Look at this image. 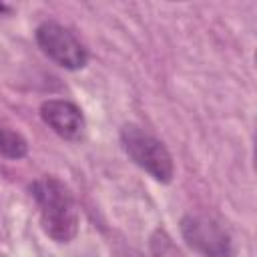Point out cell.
Returning <instances> with one entry per match:
<instances>
[{
    "instance_id": "1",
    "label": "cell",
    "mask_w": 257,
    "mask_h": 257,
    "mask_svg": "<svg viewBox=\"0 0 257 257\" xmlns=\"http://www.w3.org/2000/svg\"><path fill=\"white\" fill-rule=\"evenodd\" d=\"M30 193L40 211L44 233L56 243H68L78 231V209L68 187L56 177H40L30 185Z\"/></svg>"
},
{
    "instance_id": "2",
    "label": "cell",
    "mask_w": 257,
    "mask_h": 257,
    "mask_svg": "<svg viewBox=\"0 0 257 257\" xmlns=\"http://www.w3.org/2000/svg\"><path fill=\"white\" fill-rule=\"evenodd\" d=\"M120 143L128 159L147 171L159 183H171L175 175V165L169 149L151 133L137 124H124L120 128Z\"/></svg>"
},
{
    "instance_id": "3",
    "label": "cell",
    "mask_w": 257,
    "mask_h": 257,
    "mask_svg": "<svg viewBox=\"0 0 257 257\" xmlns=\"http://www.w3.org/2000/svg\"><path fill=\"white\" fill-rule=\"evenodd\" d=\"M185 243L203 257H235V243L225 225L211 215H185L181 219Z\"/></svg>"
},
{
    "instance_id": "4",
    "label": "cell",
    "mask_w": 257,
    "mask_h": 257,
    "mask_svg": "<svg viewBox=\"0 0 257 257\" xmlns=\"http://www.w3.org/2000/svg\"><path fill=\"white\" fill-rule=\"evenodd\" d=\"M36 42L52 62L66 70H80L88 62L84 44L66 26L54 20H46L36 28Z\"/></svg>"
},
{
    "instance_id": "5",
    "label": "cell",
    "mask_w": 257,
    "mask_h": 257,
    "mask_svg": "<svg viewBox=\"0 0 257 257\" xmlns=\"http://www.w3.org/2000/svg\"><path fill=\"white\" fill-rule=\"evenodd\" d=\"M40 116L42 120L62 139L66 141H80L86 131L84 114L82 110L62 98H48L40 104Z\"/></svg>"
},
{
    "instance_id": "6",
    "label": "cell",
    "mask_w": 257,
    "mask_h": 257,
    "mask_svg": "<svg viewBox=\"0 0 257 257\" xmlns=\"http://www.w3.org/2000/svg\"><path fill=\"white\" fill-rule=\"evenodd\" d=\"M26 153H28L26 139L20 133L12 131V128L0 126V155L6 157V159L16 161V159L26 157Z\"/></svg>"
},
{
    "instance_id": "7",
    "label": "cell",
    "mask_w": 257,
    "mask_h": 257,
    "mask_svg": "<svg viewBox=\"0 0 257 257\" xmlns=\"http://www.w3.org/2000/svg\"><path fill=\"white\" fill-rule=\"evenodd\" d=\"M149 247H151L153 257H185L165 229L153 231V235L149 239Z\"/></svg>"
},
{
    "instance_id": "8",
    "label": "cell",
    "mask_w": 257,
    "mask_h": 257,
    "mask_svg": "<svg viewBox=\"0 0 257 257\" xmlns=\"http://www.w3.org/2000/svg\"><path fill=\"white\" fill-rule=\"evenodd\" d=\"M0 12H8V6H4V4H0Z\"/></svg>"
}]
</instances>
